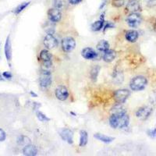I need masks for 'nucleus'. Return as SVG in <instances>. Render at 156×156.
I'll use <instances>...</instances> for the list:
<instances>
[{
    "mask_svg": "<svg viewBox=\"0 0 156 156\" xmlns=\"http://www.w3.org/2000/svg\"><path fill=\"white\" fill-rule=\"evenodd\" d=\"M29 4H30V2H23V3H21L20 5H19L16 8V9L14 10V13L18 14V13H20V12H22V11H23L25 8L27 7Z\"/></svg>",
    "mask_w": 156,
    "mask_h": 156,
    "instance_id": "b1692460",
    "label": "nucleus"
},
{
    "mask_svg": "<svg viewBox=\"0 0 156 156\" xmlns=\"http://www.w3.org/2000/svg\"><path fill=\"white\" fill-rule=\"evenodd\" d=\"M114 27V25L112 24V23H110V22H108V23H107L106 25H105V30H107V29H108V28H112V27Z\"/></svg>",
    "mask_w": 156,
    "mask_h": 156,
    "instance_id": "f704fd0d",
    "label": "nucleus"
},
{
    "mask_svg": "<svg viewBox=\"0 0 156 156\" xmlns=\"http://www.w3.org/2000/svg\"><path fill=\"white\" fill-rule=\"evenodd\" d=\"M48 16L50 21L52 22V23H56L61 20L62 13H61L60 9L54 7L48 9Z\"/></svg>",
    "mask_w": 156,
    "mask_h": 156,
    "instance_id": "0eeeda50",
    "label": "nucleus"
},
{
    "mask_svg": "<svg viewBox=\"0 0 156 156\" xmlns=\"http://www.w3.org/2000/svg\"><path fill=\"white\" fill-rule=\"evenodd\" d=\"M2 76L5 78H6V79H11L12 78V73L10 72H4L2 73Z\"/></svg>",
    "mask_w": 156,
    "mask_h": 156,
    "instance_id": "473e14b6",
    "label": "nucleus"
},
{
    "mask_svg": "<svg viewBox=\"0 0 156 156\" xmlns=\"http://www.w3.org/2000/svg\"><path fill=\"white\" fill-rule=\"evenodd\" d=\"M124 0H112V5L115 7H122L124 5Z\"/></svg>",
    "mask_w": 156,
    "mask_h": 156,
    "instance_id": "bb28decb",
    "label": "nucleus"
},
{
    "mask_svg": "<svg viewBox=\"0 0 156 156\" xmlns=\"http://www.w3.org/2000/svg\"><path fill=\"white\" fill-rule=\"evenodd\" d=\"M55 96L58 100L60 101H65L69 97V91H68L67 88L64 86H58L56 89H55Z\"/></svg>",
    "mask_w": 156,
    "mask_h": 156,
    "instance_id": "9d476101",
    "label": "nucleus"
},
{
    "mask_svg": "<svg viewBox=\"0 0 156 156\" xmlns=\"http://www.w3.org/2000/svg\"><path fill=\"white\" fill-rule=\"evenodd\" d=\"M115 55H116V54H115V51L114 50L108 49L105 51V53L103 55V59L106 62H111L114 60Z\"/></svg>",
    "mask_w": 156,
    "mask_h": 156,
    "instance_id": "f3484780",
    "label": "nucleus"
},
{
    "mask_svg": "<svg viewBox=\"0 0 156 156\" xmlns=\"http://www.w3.org/2000/svg\"><path fill=\"white\" fill-rule=\"evenodd\" d=\"M88 140V135L85 130H81L80 133V146L83 147L87 144Z\"/></svg>",
    "mask_w": 156,
    "mask_h": 156,
    "instance_id": "412c9836",
    "label": "nucleus"
},
{
    "mask_svg": "<svg viewBox=\"0 0 156 156\" xmlns=\"http://www.w3.org/2000/svg\"><path fill=\"white\" fill-rule=\"evenodd\" d=\"M3 80V79H2V75H1V73H0V80Z\"/></svg>",
    "mask_w": 156,
    "mask_h": 156,
    "instance_id": "e433bc0d",
    "label": "nucleus"
},
{
    "mask_svg": "<svg viewBox=\"0 0 156 156\" xmlns=\"http://www.w3.org/2000/svg\"><path fill=\"white\" fill-rule=\"evenodd\" d=\"M129 95H130V91L127 89H119L114 93V98L118 104L124 103Z\"/></svg>",
    "mask_w": 156,
    "mask_h": 156,
    "instance_id": "20e7f679",
    "label": "nucleus"
},
{
    "mask_svg": "<svg viewBox=\"0 0 156 156\" xmlns=\"http://www.w3.org/2000/svg\"><path fill=\"white\" fill-rule=\"evenodd\" d=\"M76 46V41L74 38L72 37H66L62 39V48L64 51L69 52V51H73Z\"/></svg>",
    "mask_w": 156,
    "mask_h": 156,
    "instance_id": "423d86ee",
    "label": "nucleus"
},
{
    "mask_svg": "<svg viewBox=\"0 0 156 156\" xmlns=\"http://www.w3.org/2000/svg\"><path fill=\"white\" fill-rule=\"evenodd\" d=\"M39 83L43 88H47L51 83V71L41 70L40 77H39Z\"/></svg>",
    "mask_w": 156,
    "mask_h": 156,
    "instance_id": "7ed1b4c3",
    "label": "nucleus"
},
{
    "mask_svg": "<svg viewBox=\"0 0 156 156\" xmlns=\"http://www.w3.org/2000/svg\"><path fill=\"white\" fill-rule=\"evenodd\" d=\"M152 112V108L148 106L141 107L136 112V116L141 120H145Z\"/></svg>",
    "mask_w": 156,
    "mask_h": 156,
    "instance_id": "6e6552de",
    "label": "nucleus"
},
{
    "mask_svg": "<svg viewBox=\"0 0 156 156\" xmlns=\"http://www.w3.org/2000/svg\"><path fill=\"white\" fill-rule=\"evenodd\" d=\"M138 32L133 30H127L126 32V34H125V37L129 42H135L138 38Z\"/></svg>",
    "mask_w": 156,
    "mask_h": 156,
    "instance_id": "dca6fc26",
    "label": "nucleus"
},
{
    "mask_svg": "<svg viewBox=\"0 0 156 156\" xmlns=\"http://www.w3.org/2000/svg\"><path fill=\"white\" fill-rule=\"evenodd\" d=\"M97 49L100 51H104L105 52V51L109 49V44L105 40H101V41L98 43Z\"/></svg>",
    "mask_w": 156,
    "mask_h": 156,
    "instance_id": "aec40b11",
    "label": "nucleus"
},
{
    "mask_svg": "<svg viewBox=\"0 0 156 156\" xmlns=\"http://www.w3.org/2000/svg\"><path fill=\"white\" fill-rule=\"evenodd\" d=\"M129 122V117L126 110L119 103L112 108V114L109 118V124L114 129L127 127Z\"/></svg>",
    "mask_w": 156,
    "mask_h": 156,
    "instance_id": "f257e3e1",
    "label": "nucleus"
},
{
    "mask_svg": "<svg viewBox=\"0 0 156 156\" xmlns=\"http://www.w3.org/2000/svg\"><path fill=\"white\" fill-rule=\"evenodd\" d=\"M146 1H147V5L150 7L156 5V0H146Z\"/></svg>",
    "mask_w": 156,
    "mask_h": 156,
    "instance_id": "7c9ffc66",
    "label": "nucleus"
},
{
    "mask_svg": "<svg viewBox=\"0 0 156 156\" xmlns=\"http://www.w3.org/2000/svg\"><path fill=\"white\" fill-rule=\"evenodd\" d=\"M40 58L43 62H48V61H51V55L50 54L49 51L48 50H42L40 53Z\"/></svg>",
    "mask_w": 156,
    "mask_h": 156,
    "instance_id": "4be33fe9",
    "label": "nucleus"
},
{
    "mask_svg": "<svg viewBox=\"0 0 156 156\" xmlns=\"http://www.w3.org/2000/svg\"><path fill=\"white\" fill-rule=\"evenodd\" d=\"M69 3L72 4V5H76V4L80 3L82 0H69Z\"/></svg>",
    "mask_w": 156,
    "mask_h": 156,
    "instance_id": "72a5a7b5",
    "label": "nucleus"
},
{
    "mask_svg": "<svg viewBox=\"0 0 156 156\" xmlns=\"http://www.w3.org/2000/svg\"><path fill=\"white\" fill-rule=\"evenodd\" d=\"M147 134L151 138H155L156 137V126L152 129H149L148 131H147Z\"/></svg>",
    "mask_w": 156,
    "mask_h": 156,
    "instance_id": "c756f323",
    "label": "nucleus"
},
{
    "mask_svg": "<svg viewBox=\"0 0 156 156\" xmlns=\"http://www.w3.org/2000/svg\"><path fill=\"white\" fill-rule=\"evenodd\" d=\"M81 55L86 59H89V60H93L95 59L98 57V53L91 48H83L81 51Z\"/></svg>",
    "mask_w": 156,
    "mask_h": 156,
    "instance_id": "f8f14e48",
    "label": "nucleus"
},
{
    "mask_svg": "<svg viewBox=\"0 0 156 156\" xmlns=\"http://www.w3.org/2000/svg\"><path fill=\"white\" fill-rule=\"evenodd\" d=\"M5 133L4 132L3 129H0V141H3L5 139Z\"/></svg>",
    "mask_w": 156,
    "mask_h": 156,
    "instance_id": "2f4dec72",
    "label": "nucleus"
},
{
    "mask_svg": "<svg viewBox=\"0 0 156 156\" xmlns=\"http://www.w3.org/2000/svg\"><path fill=\"white\" fill-rule=\"evenodd\" d=\"M147 83V80L146 77H144V76H137L132 79L129 83V87L131 90L138 91L145 88Z\"/></svg>",
    "mask_w": 156,
    "mask_h": 156,
    "instance_id": "f03ea898",
    "label": "nucleus"
},
{
    "mask_svg": "<svg viewBox=\"0 0 156 156\" xmlns=\"http://www.w3.org/2000/svg\"><path fill=\"white\" fill-rule=\"evenodd\" d=\"M51 66H52V63H51V61L43 62V63L41 64V70L51 71Z\"/></svg>",
    "mask_w": 156,
    "mask_h": 156,
    "instance_id": "393cba45",
    "label": "nucleus"
},
{
    "mask_svg": "<svg viewBox=\"0 0 156 156\" xmlns=\"http://www.w3.org/2000/svg\"><path fill=\"white\" fill-rule=\"evenodd\" d=\"M141 20V16L137 12H131L126 18V22L130 27H138Z\"/></svg>",
    "mask_w": 156,
    "mask_h": 156,
    "instance_id": "39448f33",
    "label": "nucleus"
},
{
    "mask_svg": "<svg viewBox=\"0 0 156 156\" xmlns=\"http://www.w3.org/2000/svg\"><path fill=\"white\" fill-rule=\"evenodd\" d=\"M60 136L62 139L65 141H66L68 144H73V133L71 129L68 128H64L59 132Z\"/></svg>",
    "mask_w": 156,
    "mask_h": 156,
    "instance_id": "9b49d317",
    "label": "nucleus"
},
{
    "mask_svg": "<svg viewBox=\"0 0 156 156\" xmlns=\"http://www.w3.org/2000/svg\"><path fill=\"white\" fill-rule=\"evenodd\" d=\"M19 143L20 144H24V145L26 146L27 145V144H30V139H28L27 137H26V136H22L20 137Z\"/></svg>",
    "mask_w": 156,
    "mask_h": 156,
    "instance_id": "cd10ccee",
    "label": "nucleus"
},
{
    "mask_svg": "<svg viewBox=\"0 0 156 156\" xmlns=\"http://www.w3.org/2000/svg\"><path fill=\"white\" fill-rule=\"evenodd\" d=\"M30 94H31V95H33V96H34V97H37V94H35V93H34V92H32V91H30Z\"/></svg>",
    "mask_w": 156,
    "mask_h": 156,
    "instance_id": "c9c22d12",
    "label": "nucleus"
},
{
    "mask_svg": "<svg viewBox=\"0 0 156 156\" xmlns=\"http://www.w3.org/2000/svg\"><path fill=\"white\" fill-rule=\"evenodd\" d=\"M23 153L24 155L27 156H34L37 154V149L34 145L27 144L24 147L23 150Z\"/></svg>",
    "mask_w": 156,
    "mask_h": 156,
    "instance_id": "4468645a",
    "label": "nucleus"
},
{
    "mask_svg": "<svg viewBox=\"0 0 156 156\" xmlns=\"http://www.w3.org/2000/svg\"><path fill=\"white\" fill-rule=\"evenodd\" d=\"M104 23H105V20H104V15H102V16H101V19L98 21H95L92 25H91V29L94 31H99L101 30V28L104 26Z\"/></svg>",
    "mask_w": 156,
    "mask_h": 156,
    "instance_id": "6ab92c4d",
    "label": "nucleus"
},
{
    "mask_svg": "<svg viewBox=\"0 0 156 156\" xmlns=\"http://www.w3.org/2000/svg\"><path fill=\"white\" fill-rule=\"evenodd\" d=\"M100 71V66H95L91 69L90 73V78H91V80L93 81H96L97 80L98 76V73H99Z\"/></svg>",
    "mask_w": 156,
    "mask_h": 156,
    "instance_id": "5701e85b",
    "label": "nucleus"
},
{
    "mask_svg": "<svg viewBox=\"0 0 156 156\" xmlns=\"http://www.w3.org/2000/svg\"><path fill=\"white\" fill-rule=\"evenodd\" d=\"M126 9L128 12H136L140 10V2L138 0H129L126 5Z\"/></svg>",
    "mask_w": 156,
    "mask_h": 156,
    "instance_id": "ddd939ff",
    "label": "nucleus"
},
{
    "mask_svg": "<svg viewBox=\"0 0 156 156\" xmlns=\"http://www.w3.org/2000/svg\"><path fill=\"white\" fill-rule=\"evenodd\" d=\"M37 119L40 121H41V122H48V121L50 120L49 118H48L46 115L43 114L41 112H37Z\"/></svg>",
    "mask_w": 156,
    "mask_h": 156,
    "instance_id": "a878e982",
    "label": "nucleus"
},
{
    "mask_svg": "<svg viewBox=\"0 0 156 156\" xmlns=\"http://www.w3.org/2000/svg\"><path fill=\"white\" fill-rule=\"evenodd\" d=\"M54 7L60 9L62 7V0H54Z\"/></svg>",
    "mask_w": 156,
    "mask_h": 156,
    "instance_id": "c85d7f7f",
    "label": "nucleus"
},
{
    "mask_svg": "<svg viewBox=\"0 0 156 156\" xmlns=\"http://www.w3.org/2000/svg\"><path fill=\"white\" fill-rule=\"evenodd\" d=\"M5 55L7 60L10 61L12 58V45H11V41H10V37L8 36L6 38L5 44Z\"/></svg>",
    "mask_w": 156,
    "mask_h": 156,
    "instance_id": "2eb2a0df",
    "label": "nucleus"
},
{
    "mask_svg": "<svg viewBox=\"0 0 156 156\" xmlns=\"http://www.w3.org/2000/svg\"><path fill=\"white\" fill-rule=\"evenodd\" d=\"M58 42L56 37H54L52 34H48L44 38V44L48 49L54 48L58 45Z\"/></svg>",
    "mask_w": 156,
    "mask_h": 156,
    "instance_id": "1a4fd4ad",
    "label": "nucleus"
},
{
    "mask_svg": "<svg viewBox=\"0 0 156 156\" xmlns=\"http://www.w3.org/2000/svg\"><path fill=\"white\" fill-rule=\"evenodd\" d=\"M94 136L96 139H98V140H101V141L104 142V143H106V144L111 143V142L113 141L114 139H115L114 137H112V136H106V135L101 134V133H95V134L94 135Z\"/></svg>",
    "mask_w": 156,
    "mask_h": 156,
    "instance_id": "a211bd4d",
    "label": "nucleus"
}]
</instances>
